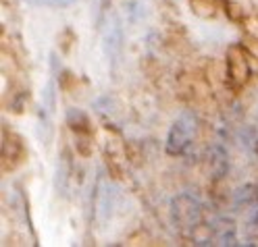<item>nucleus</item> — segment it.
<instances>
[{
	"label": "nucleus",
	"instance_id": "nucleus-1",
	"mask_svg": "<svg viewBox=\"0 0 258 247\" xmlns=\"http://www.w3.org/2000/svg\"><path fill=\"white\" fill-rule=\"evenodd\" d=\"M198 131V117L191 110H183L169 129L165 150L169 156H183Z\"/></svg>",
	"mask_w": 258,
	"mask_h": 247
},
{
	"label": "nucleus",
	"instance_id": "nucleus-2",
	"mask_svg": "<svg viewBox=\"0 0 258 247\" xmlns=\"http://www.w3.org/2000/svg\"><path fill=\"white\" fill-rule=\"evenodd\" d=\"M204 208L200 200L191 193H179L171 200V218L181 230H196L202 222Z\"/></svg>",
	"mask_w": 258,
	"mask_h": 247
},
{
	"label": "nucleus",
	"instance_id": "nucleus-3",
	"mask_svg": "<svg viewBox=\"0 0 258 247\" xmlns=\"http://www.w3.org/2000/svg\"><path fill=\"white\" fill-rule=\"evenodd\" d=\"M225 75H227V84L233 92L244 90L250 79V62L244 46L231 44L227 48V52H225Z\"/></svg>",
	"mask_w": 258,
	"mask_h": 247
},
{
	"label": "nucleus",
	"instance_id": "nucleus-4",
	"mask_svg": "<svg viewBox=\"0 0 258 247\" xmlns=\"http://www.w3.org/2000/svg\"><path fill=\"white\" fill-rule=\"evenodd\" d=\"M27 158V147L19 133H15L7 125L3 127V171L13 173Z\"/></svg>",
	"mask_w": 258,
	"mask_h": 247
},
{
	"label": "nucleus",
	"instance_id": "nucleus-5",
	"mask_svg": "<svg viewBox=\"0 0 258 247\" xmlns=\"http://www.w3.org/2000/svg\"><path fill=\"white\" fill-rule=\"evenodd\" d=\"M102 48H104V54L108 58L110 69H117L121 58H123V27H121V21H119L117 15H112L108 25H106Z\"/></svg>",
	"mask_w": 258,
	"mask_h": 247
},
{
	"label": "nucleus",
	"instance_id": "nucleus-6",
	"mask_svg": "<svg viewBox=\"0 0 258 247\" xmlns=\"http://www.w3.org/2000/svg\"><path fill=\"white\" fill-rule=\"evenodd\" d=\"M211 235L215 245H239L237 243V228L231 218H217L211 226Z\"/></svg>",
	"mask_w": 258,
	"mask_h": 247
},
{
	"label": "nucleus",
	"instance_id": "nucleus-7",
	"mask_svg": "<svg viewBox=\"0 0 258 247\" xmlns=\"http://www.w3.org/2000/svg\"><path fill=\"white\" fill-rule=\"evenodd\" d=\"M227 171H229L227 150H225L221 143H215L211 150H208V173H211V179L217 183V181L225 179Z\"/></svg>",
	"mask_w": 258,
	"mask_h": 247
},
{
	"label": "nucleus",
	"instance_id": "nucleus-8",
	"mask_svg": "<svg viewBox=\"0 0 258 247\" xmlns=\"http://www.w3.org/2000/svg\"><path fill=\"white\" fill-rule=\"evenodd\" d=\"M256 204H258V187L254 183L241 185L239 189H235V193H233V208L237 212L252 210Z\"/></svg>",
	"mask_w": 258,
	"mask_h": 247
},
{
	"label": "nucleus",
	"instance_id": "nucleus-9",
	"mask_svg": "<svg viewBox=\"0 0 258 247\" xmlns=\"http://www.w3.org/2000/svg\"><path fill=\"white\" fill-rule=\"evenodd\" d=\"M67 125L75 135H94V127H92L90 117L79 108L67 110Z\"/></svg>",
	"mask_w": 258,
	"mask_h": 247
},
{
	"label": "nucleus",
	"instance_id": "nucleus-10",
	"mask_svg": "<svg viewBox=\"0 0 258 247\" xmlns=\"http://www.w3.org/2000/svg\"><path fill=\"white\" fill-rule=\"evenodd\" d=\"M189 5L194 9V13L198 15V17H215L217 11H219V5H221V0H189Z\"/></svg>",
	"mask_w": 258,
	"mask_h": 247
},
{
	"label": "nucleus",
	"instance_id": "nucleus-11",
	"mask_svg": "<svg viewBox=\"0 0 258 247\" xmlns=\"http://www.w3.org/2000/svg\"><path fill=\"white\" fill-rule=\"evenodd\" d=\"M67 173H69V158H67V154H64L62 158H60V162H58V171H56V189L58 191H67Z\"/></svg>",
	"mask_w": 258,
	"mask_h": 247
},
{
	"label": "nucleus",
	"instance_id": "nucleus-12",
	"mask_svg": "<svg viewBox=\"0 0 258 247\" xmlns=\"http://www.w3.org/2000/svg\"><path fill=\"white\" fill-rule=\"evenodd\" d=\"M92 139H94V135H75V150L79 156H84V158L92 156V150H94Z\"/></svg>",
	"mask_w": 258,
	"mask_h": 247
},
{
	"label": "nucleus",
	"instance_id": "nucleus-13",
	"mask_svg": "<svg viewBox=\"0 0 258 247\" xmlns=\"http://www.w3.org/2000/svg\"><path fill=\"white\" fill-rule=\"evenodd\" d=\"M27 5L31 7H48V9H62V7H69L73 5L75 0H25Z\"/></svg>",
	"mask_w": 258,
	"mask_h": 247
},
{
	"label": "nucleus",
	"instance_id": "nucleus-14",
	"mask_svg": "<svg viewBox=\"0 0 258 247\" xmlns=\"http://www.w3.org/2000/svg\"><path fill=\"white\" fill-rule=\"evenodd\" d=\"M75 44V34H73V29H64L62 34L58 36V46H60V52L62 54H69L71 52V46Z\"/></svg>",
	"mask_w": 258,
	"mask_h": 247
},
{
	"label": "nucleus",
	"instance_id": "nucleus-15",
	"mask_svg": "<svg viewBox=\"0 0 258 247\" xmlns=\"http://www.w3.org/2000/svg\"><path fill=\"white\" fill-rule=\"evenodd\" d=\"M254 226H256V230H258V212H256V218H254Z\"/></svg>",
	"mask_w": 258,
	"mask_h": 247
},
{
	"label": "nucleus",
	"instance_id": "nucleus-16",
	"mask_svg": "<svg viewBox=\"0 0 258 247\" xmlns=\"http://www.w3.org/2000/svg\"><path fill=\"white\" fill-rule=\"evenodd\" d=\"M254 152H256V156H258V141H256V145H254Z\"/></svg>",
	"mask_w": 258,
	"mask_h": 247
}]
</instances>
